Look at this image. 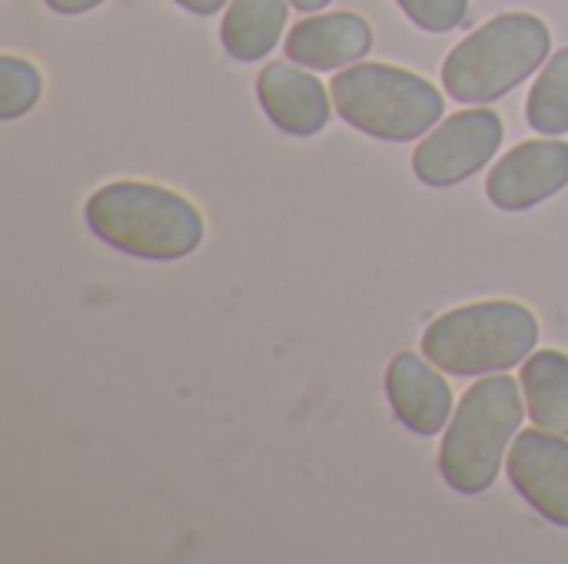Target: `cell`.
<instances>
[{
  "label": "cell",
  "instance_id": "obj_1",
  "mask_svg": "<svg viewBox=\"0 0 568 564\" xmlns=\"http://www.w3.org/2000/svg\"><path fill=\"white\" fill-rule=\"evenodd\" d=\"M83 219L100 243L153 263L186 259L206 233L203 213L183 193L140 180L100 186L87 199Z\"/></svg>",
  "mask_w": 568,
  "mask_h": 564
},
{
  "label": "cell",
  "instance_id": "obj_2",
  "mask_svg": "<svg viewBox=\"0 0 568 564\" xmlns=\"http://www.w3.org/2000/svg\"><path fill=\"white\" fill-rule=\"evenodd\" d=\"M523 382L509 372L479 379L453 412L443 445L439 472L456 495H486L503 469L506 445L519 435L523 425Z\"/></svg>",
  "mask_w": 568,
  "mask_h": 564
},
{
  "label": "cell",
  "instance_id": "obj_3",
  "mask_svg": "<svg viewBox=\"0 0 568 564\" xmlns=\"http://www.w3.org/2000/svg\"><path fill=\"white\" fill-rule=\"evenodd\" d=\"M539 342V319L529 306L493 299L459 306L423 332V356L446 376H496L523 366Z\"/></svg>",
  "mask_w": 568,
  "mask_h": 564
},
{
  "label": "cell",
  "instance_id": "obj_4",
  "mask_svg": "<svg viewBox=\"0 0 568 564\" xmlns=\"http://www.w3.org/2000/svg\"><path fill=\"white\" fill-rule=\"evenodd\" d=\"M552 33L536 13H499L443 60V86L459 103L503 100L546 63Z\"/></svg>",
  "mask_w": 568,
  "mask_h": 564
},
{
  "label": "cell",
  "instance_id": "obj_5",
  "mask_svg": "<svg viewBox=\"0 0 568 564\" xmlns=\"http://www.w3.org/2000/svg\"><path fill=\"white\" fill-rule=\"evenodd\" d=\"M339 116L386 143L426 136L446 113V96L419 73L393 63H356L329 83Z\"/></svg>",
  "mask_w": 568,
  "mask_h": 564
},
{
  "label": "cell",
  "instance_id": "obj_6",
  "mask_svg": "<svg viewBox=\"0 0 568 564\" xmlns=\"http://www.w3.org/2000/svg\"><path fill=\"white\" fill-rule=\"evenodd\" d=\"M503 143V120L496 110L476 106L439 120L433 133L413 153V173L419 183L446 189L476 176Z\"/></svg>",
  "mask_w": 568,
  "mask_h": 564
},
{
  "label": "cell",
  "instance_id": "obj_7",
  "mask_svg": "<svg viewBox=\"0 0 568 564\" xmlns=\"http://www.w3.org/2000/svg\"><path fill=\"white\" fill-rule=\"evenodd\" d=\"M506 475L532 512L546 522L568 529V442L546 429H526L516 435L506 455Z\"/></svg>",
  "mask_w": 568,
  "mask_h": 564
},
{
  "label": "cell",
  "instance_id": "obj_8",
  "mask_svg": "<svg viewBox=\"0 0 568 564\" xmlns=\"http://www.w3.org/2000/svg\"><path fill=\"white\" fill-rule=\"evenodd\" d=\"M568 186V143L529 140L509 150L486 176V196L506 213L532 209Z\"/></svg>",
  "mask_w": 568,
  "mask_h": 564
},
{
  "label": "cell",
  "instance_id": "obj_9",
  "mask_svg": "<svg viewBox=\"0 0 568 564\" xmlns=\"http://www.w3.org/2000/svg\"><path fill=\"white\" fill-rule=\"evenodd\" d=\"M256 100L270 123L290 136H313L323 133L329 123V100L333 93L313 76L300 70V63H266L256 76Z\"/></svg>",
  "mask_w": 568,
  "mask_h": 564
},
{
  "label": "cell",
  "instance_id": "obj_10",
  "mask_svg": "<svg viewBox=\"0 0 568 564\" xmlns=\"http://www.w3.org/2000/svg\"><path fill=\"white\" fill-rule=\"evenodd\" d=\"M386 399L416 435H439L453 419V389L426 356L399 352L386 369Z\"/></svg>",
  "mask_w": 568,
  "mask_h": 564
},
{
  "label": "cell",
  "instance_id": "obj_11",
  "mask_svg": "<svg viewBox=\"0 0 568 564\" xmlns=\"http://www.w3.org/2000/svg\"><path fill=\"white\" fill-rule=\"evenodd\" d=\"M373 50V27L353 13H320L293 23L286 37V57L306 70H343L356 60H363Z\"/></svg>",
  "mask_w": 568,
  "mask_h": 564
},
{
  "label": "cell",
  "instance_id": "obj_12",
  "mask_svg": "<svg viewBox=\"0 0 568 564\" xmlns=\"http://www.w3.org/2000/svg\"><path fill=\"white\" fill-rule=\"evenodd\" d=\"M286 13L290 0H230L220 23L223 50L240 63L263 60L280 43L286 30Z\"/></svg>",
  "mask_w": 568,
  "mask_h": 564
},
{
  "label": "cell",
  "instance_id": "obj_13",
  "mask_svg": "<svg viewBox=\"0 0 568 564\" xmlns=\"http://www.w3.org/2000/svg\"><path fill=\"white\" fill-rule=\"evenodd\" d=\"M526 409L546 432L568 439V356L559 349L532 352L519 372Z\"/></svg>",
  "mask_w": 568,
  "mask_h": 564
},
{
  "label": "cell",
  "instance_id": "obj_14",
  "mask_svg": "<svg viewBox=\"0 0 568 564\" xmlns=\"http://www.w3.org/2000/svg\"><path fill=\"white\" fill-rule=\"evenodd\" d=\"M526 120L542 136L568 133V47L549 57L526 100Z\"/></svg>",
  "mask_w": 568,
  "mask_h": 564
},
{
  "label": "cell",
  "instance_id": "obj_15",
  "mask_svg": "<svg viewBox=\"0 0 568 564\" xmlns=\"http://www.w3.org/2000/svg\"><path fill=\"white\" fill-rule=\"evenodd\" d=\"M40 93H43L40 70L23 57L3 53L0 57V120L10 123V120L27 116L37 106Z\"/></svg>",
  "mask_w": 568,
  "mask_h": 564
},
{
  "label": "cell",
  "instance_id": "obj_16",
  "mask_svg": "<svg viewBox=\"0 0 568 564\" xmlns=\"http://www.w3.org/2000/svg\"><path fill=\"white\" fill-rule=\"evenodd\" d=\"M396 3L426 33H449L469 13V0H396Z\"/></svg>",
  "mask_w": 568,
  "mask_h": 564
},
{
  "label": "cell",
  "instance_id": "obj_17",
  "mask_svg": "<svg viewBox=\"0 0 568 564\" xmlns=\"http://www.w3.org/2000/svg\"><path fill=\"white\" fill-rule=\"evenodd\" d=\"M53 13H60V17H80V13H90V10H97L100 3H106V0H43Z\"/></svg>",
  "mask_w": 568,
  "mask_h": 564
},
{
  "label": "cell",
  "instance_id": "obj_18",
  "mask_svg": "<svg viewBox=\"0 0 568 564\" xmlns=\"http://www.w3.org/2000/svg\"><path fill=\"white\" fill-rule=\"evenodd\" d=\"M173 3H180L183 10H190V13H196V17H213V13L223 10L230 0H173Z\"/></svg>",
  "mask_w": 568,
  "mask_h": 564
},
{
  "label": "cell",
  "instance_id": "obj_19",
  "mask_svg": "<svg viewBox=\"0 0 568 564\" xmlns=\"http://www.w3.org/2000/svg\"><path fill=\"white\" fill-rule=\"evenodd\" d=\"M296 10H303V13H316V10H323V7H329L333 0H290Z\"/></svg>",
  "mask_w": 568,
  "mask_h": 564
}]
</instances>
